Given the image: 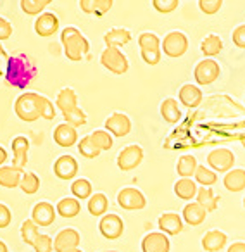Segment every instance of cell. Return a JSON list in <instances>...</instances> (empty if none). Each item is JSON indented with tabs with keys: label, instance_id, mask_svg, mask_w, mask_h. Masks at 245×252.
Listing matches in <instances>:
<instances>
[{
	"label": "cell",
	"instance_id": "26",
	"mask_svg": "<svg viewBox=\"0 0 245 252\" xmlns=\"http://www.w3.org/2000/svg\"><path fill=\"white\" fill-rule=\"evenodd\" d=\"M104 42L107 47H122L131 42V33L124 28H112L104 35Z\"/></svg>",
	"mask_w": 245,
	"mask_h": 252
},
{
	"label": "cell",
	"instance_id": "19",
	"mask_svg": "<svg viewBox=\"0 0 245 252\" xmlns=\"http://www.w3.org/2000/svg\"><path fill=\"white\" fill-rule=\"evenodd\" d=\"M28 151H30V140L23 135L16 137L12 140V166L25 168L28 162Z\"/></svg>",
	"mask_w": 245,
	"mask_h": 252
},
{
	"label": "cell",
	"instance_id": "18",
	"mask_svg": "<svg viewBox=\"0 0 245 252\" xmlns=\"http://www.w3.org/2000/svg\"><path fill=\"white\" fill-rule=\"evenodd\" d=\"M54 142H56L59 147H73L78 142L76 128L67 125V123L57 125V128L54 130Z\"/></svg>",
	"mask_w": 245,
	"mask_h": 252
},
{
	"label": "cell",
	"instance_id": "2",
	"mask_svg": "<svg viewBox=\"0 0 245 252\" xmlns=\"http://www.w3.org/2000/svg\"><path fill=\"white\" fill-rule=\"evenodd\" d=\"M45 98L43 95L35 94V92H25L16 98L14 111L21 121L33 123L38 118H42L43 114V104H45Z\"/></svg>",
	"mask_w": 245,
	"mask_h": 252
},
{
	"label": "cell",
	"instance_id": "46",
	"mask_svg": "<svg viewBox=\"0 0 245 252\" xmlns=\"http://www.w3.org/2000/svg\"><path fill=\"white\" fill-rule=\"evenodd\" d=\"M231 40H233V43L237 47L245 49V25H240L233 30V33H231Z\"/></svg>",
	"mask_w": 245,
	"mask_h": 252
},
{
	"label": "cell",
	"instance_id": "57",
	"mask_svg": "<svg viewBox=\"0 0 245 252\" xmlns=\"http://www.w3.org/2000/svg\"><path fill=\"white\" fill-rule=\"evenodd\" d=\"M242 145H244V147H245V137L242 138Z\"/></svg>",
	"mask_w": 245,
	"mask_h": 252
},
{
	"label": "cell",
	"instance_id": "42",
	"mask_svg": "<svg viewBox=\"0 0 245 252\" xmlns=\"http://www.w3.org/2000/svg\"><path fill=\"white\" fill-rule=\"evenodd\" d=\"M62 116H64V119H66L67 125L74 126V128H78V126H83L85 123H87V112H85L81 107H74L73 111L64 112Z\"/></svg>",
	"mask_w": 245,
	"mask_h": 252
},
{
	"label": "cell",
	"instance_id": "7",
	"mask_svg": "<svg viewBox=\"0 0 245 252\" xmlns=\"http://www.w3.org/2000/svg\"><path fill=\"white\" fill-rule=\"evenodd\" d=\"M221 67L214 59H204L193 69V76L199 85H211L219 78Z\"/></svg>",
	"mask_w": 245,
	"mask_h": 252
},
{
	"label": "cell",
	"instance_id": "24",
	"mask_svg": "<svg viewBox=\"0 0 245 252\" xmlns=\"http://www.w3.org/2000/svg\"><path fill=\"white\" fill-rule=\"evenodd\" d=\"M206 216H207V211L197 202H190L183 207L182 218H183V221H186V223L190 224V226H199V224L206 220Z\"/></svg>",
	"mask_w": 245,
	"mask_h": 252
},
{
	"label": "cell",
	"instance_id": "45",
	"mask_svg": "<svg viewBox=\"0 0 245 252\" xmlns=\"http://www.w3.org/2000/svg\"><path fill=\"white\" fill-rule=\"evenodd\" d=\"M221 5H223V0H199L200 11L207 16L216 14V12L221 9Z\"/></svg>",
	"mask_w": 245,
	"mask_h": 252
},
{
	"label": "cell",
	"instance_id": "47",
	"mask_svg": "<svg viewBox=\"0 0 245 252\" xmlns=\"http://www.w3.org/2000/svg\"><path fill=\"white\" fill-rule=\"evenodd\" d=\"M112 4H114V0H98L97 5H95L93 14L97 16V18H102V16L107 14V12L111 11Z\"/></svg>",
	"mask_w": 245,
	"mask_h": 252
},
{
	"label": "cell",
	"instance_id": "25",
	"mask_svg": "<svg viewBox=\"0 0 245 252\" xmlns=\"http://www.w3.org/2000/svg\"><path fill=\"white\" fill-rule=\"evenodd\" d=\"M56 105L59 107V111L62 112H69L73 111L74 107H78V95L73 88H62V90L57 94L56 98Z\"/></svg>",
	"mask_w": 245,
	"mask_h": 252
},
{
	"label": "cell",
	"instance_id": "50",
	"mask_svg": "<svg viewBox=\"0 0 245 252\" xmlns=\"http://www.w3.org/2000/svg\"><path fill=\"white\" fill-rule=\"evenodd\" d=\"M43 119H54L56 118V109H54V104L49 100V98H45V104H43V114H42Z\"/></svg>",
	"mask_w": 245,
	"mask_h": 252
},
{
	"label": "cell",
	"instance_id": "9",
	"mask_svg": "<svg viewBox=\"0 0 245 252\" xmlns=\"http://www.w3.org/2000/svg\"><path fill=\"white\" fill-rule=\"evenodd\" d=\"M144 161V149L140 145L133 144L124 147L118 156V168L121 171H130L135 169L137 166H140V162Z\"/></svg>",
	"mask_w": 245,
	"mask_h": 252
},
{
	"label": "cell",
	"instance_id": "43",
	"mask_svg": "<svg viewBox=\"0 0 245 252\" xmlns=\"http://www.w3.org/2000/svg\"><path fill=\"white\" fill-rule=\"evenodd\" d=\"M152 5L157 12L161 14H169V12L176 11L180 5V0H152Z\"/></svg>",
	"mask_w": 245,
	"mask_h": 252
},
{
	"label": "cell",
	"instance_id": "23",
	"mask_svg": "<svg viewBox=\"0 0 245 252\" xmlns=\"http://www.w3.org/2000/svg\"><path fill=\"white\" fill-rule=\"evenodd\" d=\"M228 237L219 230H211L202 237V249L206 252H217L226 245Z\"/></svg>",
	"mask_w": 245,
	"mask_h": 252
},
{
	"label": "cell",
	"instance_id": "11",
	"mask_svg": "<svg viewBox=\"0 0 245 252\" xmlns=\"http://www.w3.org/2000/svg\"><path fill=\"white\" fill-rule=\"evenodd\" d=\"M98 231L107 240H116L124 231V223L118 214H104L102 220L98 221Z\"/></svg>",
	"mask_w": 245,
	"mask_h": 252
},
{
	"label": "cell",
	"instance_id": "56",
	"mask_svg": "<svg viewBox=\"0 0 245 252\" xmlns=\"http://www.w3.org/2000/svg\"><path fill=\"white\" fill-rule=\"evenodd\" d=\"M66 252H83L81 249H69V251H66Z\"/></svg>",
	"mask_w": 245,
	"mask_h": 252
},
{
	"label": "cell",
	"instance_id": "27",
	"mask_svg": "<svg viewBox=\"0 0 245 252\" xmlns=\"http://www.w3.org/2000/svg\"><path fill=\"white\" fill-rule=\"evenodd\" d=\"M161 116L166 123L169 125H175L182 119V111H180V105L175 98H164L161 104Z\"/></svg>",
	"mask_w": 245,
	"mask_h": 252
},
{
	"label": "cell",
	"instance_id": "37",
	"mask_svg": "<svg viewBox=\"0 0 245 252\" xmlns=\"http://www.w3.org/2000/svg\"><path fill=\"white\" fill-rule=\"evenodd\" d=\"M193 178L202 187H213L217 182V175L211 168H206V166H197V171L193 175Z\"/></svg>",
	"mask_w": 245,
	"mask_h": 252
},
{
	"label": "cell",
	"instance_id": "8",
	"mask_svg": "<svg viewBox=\"0 0 245 252\" xmlns=\"http://www.w3.org/2000/svg\"><path fill=\"white\" fill-rule=\"evenodd\" d=\"M207 164L214 173H228L235 164V156L228 149H214L207 156Z\"/></svg>",
	"mask_w": 245,
	"mask_h": 252
},
{
	"label": "cell",
	"instance_id": "59",
	"mask_svg": "<svg viewBox=\"0 0 245 252\" xmlns=\"http://www.w3.org/2000/svg\"><path fill=\"white\" fill-rule=\"evenodd\" d=\"M244 206H245V197H244Z\"/></svg>",
	"mask_w": 245,
	"mask_h": 252
},
{
	"label": "cell",
	"instance_id": "48",
	"mask_svg": "<svg viewBox=\"0 0 245 252\" xmlns=\"http://www.w3.org/2000/svg\"><path fill=\"white\" fill-rule=\"evenodd\" d=\"M12 221V213L5 204H0V228H7Z\"/></svg>",
	"mask_w": 245,
	"mask_h": 252
},
{
	"label": "cell",
	"instance_id": "53",
	"mask_svg": "<svg viewBox=\"0 0 245 252\" xmlns=\"http://www.w3.org/2000/svg\"><path fill=\"white\" fill-rule=\"evenodd\" d=\"M4 61H7V54H5L4 47H2V43H0V76L4 74V69H2V63Z\"/></svg>",
	"mask_w": 245,
	"mask_h": 252
},
{
	"label": "cell",
	"instance_id": "32",
	"mask_svg": "<svg viewBox=\"0 0 245 252\" xmlns=\"http://www.w3.org/2000/svg\"><path fill=\"white\" fill-rule=\"evenodd\" d=\"M200 50H202V54L207 59H211V57L217 56V54L223 50V40L217 35H214V33H211V35H207L206 38L200 42Z\"/></svg>",
	"mask_w": 245,
	"mask_h": 252
},
{
	"label": "cell",
	"instance_id": "5",
	"mask_svg": "<svg viewBox=\"0 0 245 252\" xmlns=\"http://www.w3.org/2000/svg\"><path fill=\"white\" fill-rule=\"evenodd\" d=\"M100 63L105 69H109L114 74H124L130 67L128 57L118 49V47H105L100 54Z\"/></svg>",
	"mask_w": 245,
	"mask_h": 252
},
{
	"label": "cell",
	"instance_id": "12",
	"mask_svg": "<svg viewBox=\"0 0 245 252\" xmlns=\"http://www.w3.org/2000/svg\"><path fill=\"white\" fill-rule=\"evenodd\" d=\"M104 126L112 137H118V138L126 137V135L131 131L130 118H128L126 114H122V112H114V114H111L107 119H105Z\"/></svg>",
	"mask_w": 245,
	"mask_h": 252
},
{
	"label": "cell",
	"instance_id": "17",
	"mask_svg": "<svg viewBox=\"0 0 245 252\" xmlns=\"http://www.w3.org/2000/svg\"><path fill=\"white\" fill-rule=\"evenodd\" d=\"M54 175L59 180H73L78 175V161L73 156H61L54 162Z\"/></svg>",
	"mask_w": 245,
	"mask_h": 252
},
{
	"label": "cell",
	"instance_id": "49",
	"mask_svg": "<svg viewBox=\"0 0 245 252\" xmlns=\"http://www.w3.org/2000/svg\"><path fill=\"white\" fill-rule=\"evenodd\" d=\"M12 35V25L5 18H0V42L11 38Z\"/></svg>",
	"mask_w": 245,
	"mask_h": 252
},
{
	"label": "cell",
	"instance_id": "38",
	"mask_svg": "<svg viewBox=\"0 0 245 252\" xmlns=\"http://www.w3.org/2000/svg\"><path fill=\"white\" fill-rule=\"evenodd\" d=\"M19 189L23 190L28 195H33L40 190V178L35 175V173H25L21 178V183H19Z\"/></svg>",
	"mask_w": 245,
	"mask_h": 252
},
{
	"label": "cell",
	"instance_id": "58",
	"mask_svg": "<svg viewBox=\"0 0 245 252\" xmlns=\"http://www.w3.org/2000/svg\"><path fill=\"white\" fill-rule=\"evenodd\" d=\"M50 2H52V0H45V4H47V5H49V4H50Z\"/></svg>",
	"mask_w": 245,
	"mask_h": 252
},
{
	"label": "cell",
	"instance_id": "33",
	"mask_svg": "<svg viewBox=\"0 0 245 252\" xmlns=\"http://www.w3.org/2000/svg\"><path fill=\"white\" fill-rule=\"evenodd\" d=\"M109 207V200L104 193H93V195L88 199V213L92 216H104L107 213Z\"/></svg>",
	"mask_w": 245,
	"mask_h": 252
},
{
	"label": "cell",
	"instance_id": "15",
	"mask_svg": "<svg viewBox=\"0 0 245 252\" xmlns=\"http://www.w3.org/2000/svg\"><path fill=\"white\" fill-rule=\"evenodd\" d=\"M169 238L162 231H152L145 235L142 240V251L144 252H169Z\"/></svg>",
	"mask_w": 245,
	"mask_h": 252
},
{
	"label": "cell",
	"instance_id": "55",
	"mask_svg": "<svg viewBox=\"0 0 245 252\" xmlns=\"http://www.w3.org/2000/svg\"><path fill=\"white\" fill-rule=\"evenodd\" d=\"M0 252H9V249H7V245L4 244V242L0 240Z\"/></svg>",
	"mask_w": 245,
	"mask_h": 252
},
{
	"label": "cell",
	"instance_id": "10",
	"mask_svg": "<svg viewBox=\"0 0 245 252\" xmlns=\"http://www.w3.org/2000/svg\"><path fill=\"white\" fill-rule=\"evenodd\" d=\"M118 204L126 211H140L147 206V199L138 189H122L118 193Z\"/></svg>",
	"mask_w": 245,
	"mask_h": 252
},
{
	"label": "cell",
	"instance_id": "44",
	"mask_svg": "<svg viewBox=\"0 0 245 252\" xmlns=\"http://www.w3.org/2000/svg\"><path fill=\"white\" fill-rule=\"evenodd\" d=\"M35 249V252H52L54 251V240L49 235H38V238L35 240V244L31 245Z\"/></svg>",
	"mask_w": 245,
	"mask_h": 252
},
{
	"label": "cell",
	"instance_id": "3",
	"mask_svg": "<svg viewBox=\"0 0 245 252\" xmlns=\"http://www.w3.org/2000/svg\"><path fill=\"white\" fill-rule=\"evenodd\" d=\"M61 42L64 47V54L69 61H81L90 50V43H88L87 36L81 35V32L74 26H67L61 33Z\"/></svg>",
	"mask_w": 245,
	"mask_h": 252
},
{
	"label": "cell",
	"instance_id": "35",
	"mask_svg": "<svg viewBox=\"0 0 245 252\" xmlns=\"http://www.w3.org/2000/svg\"><path fill=\"white\" fill-rule=\"evenodd\" d=\"M71 193L74 195V199L85 200L92 197V183L87 178L74 180L73 185H71Z\"/></svg>",
	"mask_w": 245,
	"mask_h": 252
},
{
	"label": "cell",
	"instance_id": "30",
	"mask_svg": "<svg viewBox=\"0 0 245 252\" xmlns=\"http://www.w3.org/2000/svg\"><path fill=\"white\" fill-rule=\"evenodd\" d=\"M197 190H199V187H197L195 180L192 178H182L175 183L176 197L183 200H192L193 197H197Z\"/></svg>",
	"mask_w": 245,
	"mask_h": 252
},
{
	"label": "cell",
	"instance_id": "51",
	"mask_svg": "<svg viewBox=\"0 0 245 252\" xmlns=\"http://www.w3.org/2000/svg\"><path fill=\"white\" fill-rule=\"evenodd\" d=\"M97 2L98 0H80V9L85 12V14H93Z\"/></svg>",
	"mask_w": 245,
	"mask_h": 252
},
{
	"label": "cell",
	"instance_id": "6",
	"mask_svg": "<svg viewBox=\"0 0 245 252\" xmlns=\"http://www.w3.org/2000/svg\"><path fill=\"white\" fill-rule=\"evenodd\" d=\"M161 50L168 57H173V59L182 57L188 50V38L182 32H171L161 42Z\"/></svg>",
	"mask_w": 245,
	"mask_h": 252
},
{
	"label": "cell",
	"instance_id": "16",
	"mask_svg": "<svg viewBox=\"0 0 245 252\" xmlns=\"http://www.w3.org/2000/svg\"><path fill=\"white\" fill-rule=\"evenodd\" d=\"M59 30V18L54 12H42L38 18L35 19V33L38 36H52Z\"/></svg>",
	"mask_w": 245,
	"mask_h": 252
},
{
	"label": "cell",
	"instance_id": "21",
	"mask_svg": "<svg viewBox=\"0 0 245 252\" xmlns=\"http://www.w3.org/2000/svg\"><path fill=\"white\" fill-rule=\"evenodd\" d=\"M23 169L18 166H2L0 168V187L4 189H16L23 178Z\"/></svg>",
	"mask_w": 245,
	"mask_h": 252
},
{
	"label": "cell",
	"instance_id": "36",
	"mask_svg": "<svg viewBox=\"0 0 245 252\" xmlns=\"http://www.w3.org/2000/svg\"><path fill=\"white\" fill-rule=\"evenodd\" d=\"M92 142L95 144V147L98 149V151H109V149L112 147V144H114V140H112V135L109 133L107 130H95L93 133L90 135Z\"/></svg>",
	"mask_w": 245,
	"mask_h": 252
},
{
	"label": "cell",
	"instance_id": "29",
	"mask_svg": "<svg viewBox=\"0 0 245 252\" xmlns=\"http://www.w3.org/2000/svg\"><path fill=\"white\" fill-rule=\"evenodd\" d=\"M197 204L204 207L207 213H213L217 209V204H219V197L214 195V192L211 190V187H200L197 190Z\"/></svg>",
	"mask_w": 245,
	"mask_h": 252
},
{
	"label": "cell",
	"instance_id": "41",
	"mask_svg": "<svg viewBox=\"0 0 245 252\" xmlns=\"http://www.w3.org/2000/svg\"><path fill=\"white\" fill-rule=\"evenodd\" d=\"M78 151H80V154L87 159H95V158H98V154H100V151H98V149L95 147L93 142H92L90 135L81 138L80 144H78Z\"/></svg>",
	"mask_w": 245,
	"mask_h": 252
},
{
	"label": "cell",
	"instance_id": "40",
	"mask_svg": "<svg viewBox=\"0 0 245 252\" xmlns=\"http://www.w3.org/2000/svg\"><path fill=\"white\" fill-rule=\"evenodd\" d=\"M21 11L28 16H40L47 7L45 0H21Z\"/></svg>",
	"mask_w": 245,
	"mask_h": 252
},
{
	"label": "cell",
	"instance_id": "39",
	"mask_svg": "<svg viewBox=\"0 0 245 252\" xmlns=\"http://www.w3.org/2000/svg\"><path fill=\"white\" fill-rule=\"evenodd\" d=\"M38 235H40L38 226H36L31 220H26L25 223L21 224V237H23V242H25V244L33 245L36 238H38Z\"/></svg>",
	"mask_w": 245,
	"mask_h": 252
},
{
	"label": "cell",
	"instance_id": "52",
	"mask_svg": "<svg viewBox=\"0 0 245 252\" xmlns=\"http://www.w3.org/2000/svg\"><path fill=\"white\" fill-rule=\"evenodd\" d=\"M228 252H245V244L244 242H235V244L230 245Z\"/></svg>",
	"mask_w": 245,
	"mask_h": 252
},
{
	"label": "cell",
	"instance_id": "34",
	"mask_svg": "<svg viewBox=\"0 0 245 252\" xmlns=\"http://www.w3.org/2000/svg\"><path fill=\"white\" fill-rule=\"evenodd\" d=\"M197 159L193 156H182L176 164V171L182 178H192L197 171Z\"/></svg>",
	"mask_w": 245,
	"mask_h": 252
},
{
	"label": "cell",
	"instance_id": "28",
	"mask_svg": "<svg viewBox=\"0 0 245 252\" xmlns=\"http://www.w3.org/2000/svg\"><path fill=\"white\" fill-rule=\"evenodd\" d=\"M224 189L230 192H242L245 189V169H231L223 180Z\"/></svg>",
	"mask_w": 245,
	"mask_h": 252
},
{
	"label": "cell",
	"instance_id": "14",
	"mask_svg": "<svg viewBox=\"0 0 245 252\" xmlns=\"http://www.w3.org/2000/svg\"><path fill=\"white\" fill-rule=\"evenodd\" d=\"M81 242V237L76 230L73 228H66V230H61L59 233L54 238V251L56 252H66L69 249H78Z\"/></svg>",
	"mask_w": 245,
	"mask_h": 252
},
{
	"label": "cell",
	"instance_id": "4",
	"mask_svg": "<svg viewBox=\"0 0 245 252\" xmlns=\"http://www.w3.org/2000/svg\"><path fill=\"white\" fill-rule=\"evenodd\" d=\"M138 47H140L142 59L149 64V66H155L161 61V38L155 33L145 32L138 36Z\"/></svg>",
	"mask_w": 245,
	"mask_h": 252
},
{
	"label": "cell",
	"instance_id": "20",
	"mask_svg": "<svg viewBox=\"0 0 245 252\" xmlns=\"http://www.w3.org/2000/svg\"><path fill=\"white\" fill-rule=\"evenodd\" d=\"M178 98H180V102L185 105V107L195 109V107H199L200 102H202V92H200V88L197 87V85L186 83V85H183V87L180 88Z\"/></svg>",
	"mask_w": 245,
	"mask_h": 252
},
{
	"label": "cell",
	"instance_id": "22",
	"mask_svg": "<svg viewBox=\"0 0 245 252\" xmlns=\"http://www.w3.org/2000/svg\"><path fill=\"white\" fill-rule=\"evenodd\" d=\"M159 228L166 235H178L183 230V218L176 213H164L159 218Z\"/></svg>",
	"mask_w": 245,
	"mask_h": 252
},
{
	"label": "cell",
	"instance_id": "54",
	"mask_svg": "<svg viewBox=\"0 0 245 252\" xmlns=\"http://www.w3.org/2000/svg\"><path fill=\"white\" fill-rule=\"evenodd\" d=\"M5 161H7V151L4 147H0V168L4 166Z\"/></svg>",
	"mask_w": 245,
	"mask_h": 252
},
{
	"label": "cell",
	"instance_id": "1",
	"mask_svg": "<svg viewBox=\"0 0 245 252\" xmlns=\"http://www.w3.org/2000/svg\"><path fill=\"white\" fill-rule=\"evenodd\" d=\"M36 74V67L33 61L30 59L26 54H16V56L7 59V71H5V78L7 83L12 87H26L31 83V80Z\"/></svg>",
	"mask_w": 245,
	"mask_h": 252
},
{
	"label": "cell",
	"instance_id": "13",
	"mask_svg": "<svg viewBox=\"0 0 245 252\" xmlns=\"http://www.w3.org/2000/svg\"><path fill=\"white\" fill-rule=\"evenodd\" d=\"M57 211L50 202H38L35 204L31 211V221L36 226H50L56 221Z\"/></svg>",
	"mask_w": 245,
	"mask_h": 252
},
{
	"label": "cell",
	"instance_id": "31",
	"mask_svg": "<svg viewBox=\"0 0 245 252\" xmlns=\"http://www.w3.org/2000/svg\"><path fill=\"white\" fill-rule=\"evenodd\" d=\"M56 211L57 214H61L62 218H74L80 214L81 211V204L78 199H74V197H66V199H61L59 202H57L56 206Z\"/></svg>",
	"mask_w": 245,
	"mask_h": 252
}]
</instances>
